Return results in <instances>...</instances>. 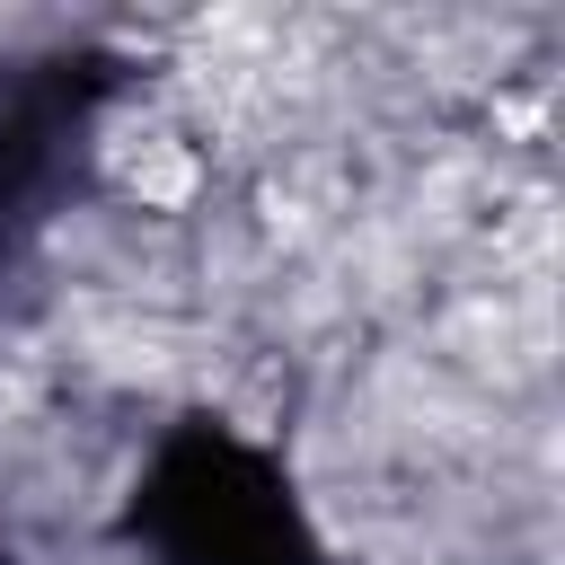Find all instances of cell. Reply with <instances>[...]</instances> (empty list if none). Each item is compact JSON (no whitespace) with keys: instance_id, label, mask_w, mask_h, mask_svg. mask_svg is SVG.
Listing matches in <instances>:
<instances>
[{"instance_id":"1","label":"cell","mask_w":565,"mask_h":565,"mask_svg":"<svg viewBox=\"0 0 565 565\" xmlns=\"http://www.w3.org/2000/svg\"><path fill=\"white\" fill-rule=\"evenodd\" d=\"M88 177H97V203L132 212V221H159V230H194L212 203H221V168L212 150L185 132V115L132 79L97 124H88Z\"/></svg>"}]
</instances>
